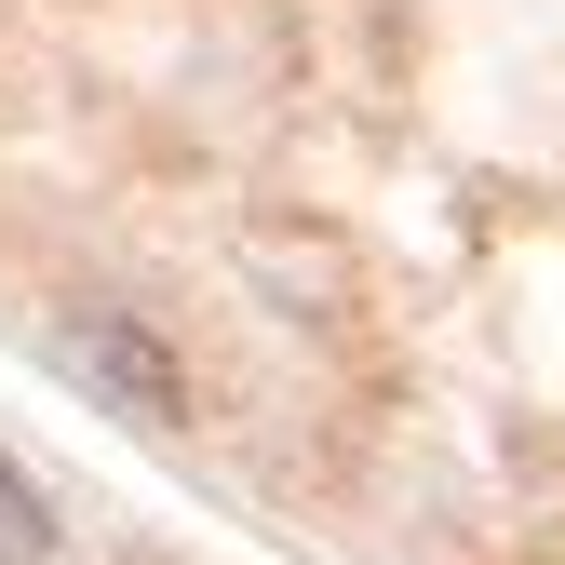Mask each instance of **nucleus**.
<instances>
[{
  "mask_svg": "<svg viewBox=\"0 0 565 565\" xmlns=\"http://www.w3.org/2000/svg\"><path fill=\"white\" fill-rule=\"evenodd\" d=\"M54 377L95 391L108 417H135V431H189V364L135 310H54Z\"/></svg>",
  "mask_w": 565,
  "mask_h": 565,
  "instance_id": "obj_1",
  "label": "nucleus"
},
{
  "mask_svg": "<svg viewBox=\"0 0 565 565\" xmlns=\"http://www.w3.org/2000/svg\"><path fill=\"white\" fill-rule=\"evenodd\" d=\"M41 552H54V499L0 458V565H41Z\"/></svg>",
  "mask_w": 565,
  "mask_h": 565,
  "instance_id": "obj_2",
  "label": "nucleus"
}]
</instances>
